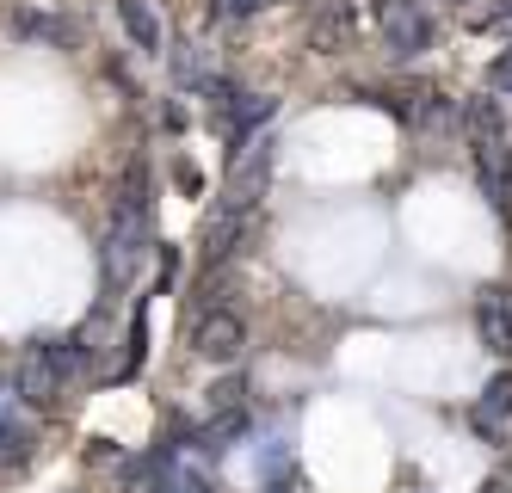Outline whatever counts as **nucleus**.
<instances>
[{"mask_svg":"<svg viewBox=\"0 0 512 493\" xmlns=\"http://www.w3.org/2000/svg\"><path fill=\"white\" fill-rule=\"evenodd\" d=\"M149 167H124L118 192H112V229H105V284H130V272L149 253Z\"/></svg>","mask_w":512,"mask_h":493,"instance_id":"f257e3e1","label":"nucleus"},{"mask_svg":"<svg viewBox=\"0 0 512 493\" xmlns=\"http://www.w3.org/2000/svg\"><path fill=\"white\" fill-rule=\"evenodd\" d=\"M81 364H87L81 339H38V346L25 352V364H19V401L25 407H50L81 376Z\"/></svg>","mask_w":512,"mask_h":493,"instance_id":"f03ea898","label":"nucleus"},{"mask_svg":"<svg viewBox=\"0 0 512 493\" xmlns=\"http://www.w3.org/2000/svg\"><path fill=\"white\" fill-rule=\"evenodd\" d=\"M247 346V315L229 309V302H198V315H192V352L204 364H235Z\"/></svg>","mask_w":512,"mask_h":493,"instance_id":"7ed1b4c3","label":"nucleus"},{"mask_svg":"<svg viewBox=\"0 0 512 493\" xmlns=\"http://www.w3.org/2000/svg\"><path fill=\"white\" fill-rule=\"evenodd\" d=\"M377 25H383V44L395 62L432 50V37H438V19L426 0H377Z\"/></svg>","mask_w":512,"mask_h":493,"instance_id":"20e7f679","label":"nucleus"},{"mask_svg":"<svg viewBox=\"0 0 512 493\" xmlns=\"http://www.w3.org/2000/svg\"><path fill=\"white\" fill-rule=\"evenodd\" d=\"M469 426H475V438H488V444L512 438V376H506V370L482 389V401L469 407Z\"/></svg>","mask_w":512,"mask_h":493,"instance_id":"39448f33","label":"nucleus"},{"mask_svg":"<svg viewBox=\"0 0 512 493\" xmlns=\"http://www.w3.org/2000/svg\"><path fill=\"white\" fill-rule=\"evenodd\" d=\"M118 25L130 37V50H142V56L167 50V25H161V13L149 7V0H118Z\"/></svg>","mask_w":512,"mask_h":493,"instance_id":"423d86ee","label":"nucleus"},{"mask_svg":"<svg viewBox=\"0 0 512 493\" xmlns=\"http://www.w3.org/2000/svg\"><path fill=\"white\" fill-rule=\"evenodd\" d=\"M475 327H482L488 352H512V296L506 290H482V302H475Z\"/></svg>","mask_w":512,"mask_h":493,"instance_id":"0eeeda50","label":"nucleus"},{"mask_svg":"<svg viewBox=\"0 0 512 493\" xmlns=\"http://www.w3.org/2000/svg\"><path fill=\"white\" fill-rule=\"evenodd\" d=\"M13 31L19 37H31V44H75V25H68V19H56V13H31V7H19L13 13Z\"/></svg>","mask_w":512,"mask_h":493,"instance_id":"6e6552de","label":"nucleus"},{"mask_svg":"<svg viewBox=\"0 0 512 493\" xmlns=\"http://www.w3.org/2000/svg\"><path fill=\"white\" fill-rule=\"evenodd\" d=\"M488 87H494V99H512V50H500V56H494Z\"/></svg>","mask_w":512,"mask_h":493,"instance_id":"1a4fd4ad","label":"nucleus"},{"mask_svg":"<svg viewBox=\"0 0 512 493\" xmlns=\"http://www.w3.org/2000/svg\"><path fill=\"white\" fill-rule=\"evenodd\" d=\"M253 7H260V0H223V13H229V19H247Z\"/></svg>","mask_w":512,"mask_h":493,"instance_id":"9d476101","label":"nucleus"}]
</instances>
